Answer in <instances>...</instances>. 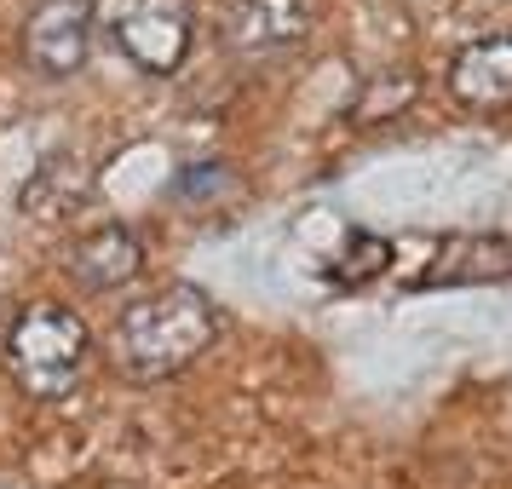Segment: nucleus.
I'll return each mask as SVG.
<instances>
[{
	"label": "nucleus",
	"instance_id": "obj_1",
	"mask_svg": "<svg viewBox=\"0 0 512 489\" xmlns=\"http://www.w3.org/2000/svg\"><path fill=\"white\" fill-rule=\"evenodd\" d=\"M213 340H219V305L202 288H190V282H167V288L133 300L116 317V328H110V363L127 380L156 386V380L185 374Z\"/></svg>",
	"mask_w": 512,
	"mask_h": 489
},
{
	"label": "nucleus",
	"instance_id": "obj_2",
	"mask_svg": "<svg viewBox=\"0 0 512 489\" xmlns=\"http://www.w3.org/2000/svg\"><path fill=\"white\" fill-rule=\"evenodd\" d=\"M87 351H93V334L87 323L75 317L70 305H52V300H35L24 305L6 340H0V357H6V374L12 386L35 403H58L81 386L87 374Z\"/></svg>",
	"mask_w": 512,
	"mask_h": 489
},
{
	"label": "nucleus",
	"instance_id": "obj_3",
	"mask_svg": "<svg viewBox=\"0 0 512 489\" xmlns=\"http://www.w3.org/2000/svg\"><path fill=\"white\" fill-rule=\"evenodd\" d=\"M110 35L144 75H173L185 70L190 41H196V6L190 0H127Z\"/></svg>",
	"mask_w": 512,
	"mask_h": 489
},
{
	"label": "nucleus",
	"instance_id": "obj_4",
	"mask_svg": "<svg viewBox=\"0 0 512 489\" xmlns=\"http://www.w3.org/2000/svg\"><path fill=\"white\" fill-rule=\"evenodd\" d=\"M98 0H35L24 18V58L47 81H70L93 58Z\"/></svg>",
	"mask_w": 512,
	"mask_h": 489
},
{
	"label": "nucleus",
	"instance_id": "obj_5",
	"mask_svg": "<svg viewBox=\"0 0 512 489\" xmlns=\"http://www.w3.org/2000/svg\"><path fill=\"white\" fill-rule=\"evenodd\" d=\"M225 47L236 58H277V52L305 47L311 35V6L305 0H236L225 12Z\"/></svg>",
	"mask_w": 512,
	"mask_h": 489
},
{
	"label": "nucleus",
	"instance_id": "obj_6",
	"mask_svg": "<svg viewBox=\"0 0 512 489\" xmlns=\"http://www.w3.org/2000/svg\"><path fill=\"white\" fill-rule=\"evenodd\" d=\"M449 98L472 116H495L512 104V29L478 35L449 64Z\"/></svg>",
	"mask_w": 512,
	"mask_h": 489
},
{
	"label": "nucleus",
	"instance_id": "obj_7",
	"mask_svg": "<svg viewBox=\"0 0 512 489\" xmlns=\"http://www.w3.org/2000/svg\"><path fill=\"white\" fill-rule=\"evenodd\" d=\"M144 271V242L127 225L104 219L98 231L75 236L70 242V277L87 288V294H116Z\"/></svg>",
	"mask_w": 512,
	"mask_h": 489
},
{
	"label": "nucleus",
	"instance_id": "obj_8",
	"mask_svg": "<svg viewBox=\"0 0 512 489\" xmlns=\"http://www.w3.org/2000/svg\"><path fill=\"white\" fill-rule=\"evenodd\" d=\"M449 254H461L466 265H438V271H426L415 288H443V282H484V277H512V248L507 242H495V236H455V242H443Z\"/></svg>",
	"mask_w": 512,
	"mask_h": 489
},
{
	"label": "nucleus",
	"instance_id": "obj_9",
	"mask_svg": "<svg viewBox=\"0 0 512 489\" xmlns=\"http://www.w3.org/2000/svg\"><path fill=\"white\" fill-rule=\"evenodd\" d=\"M351 248L357 254L351 259H340L346 271H334V282H363V277H374V271H386V259H392V242H380V236H351Z\"/></svg>",
	"mask_w": 512,
	"mask_h": 489
}]
</instances>
